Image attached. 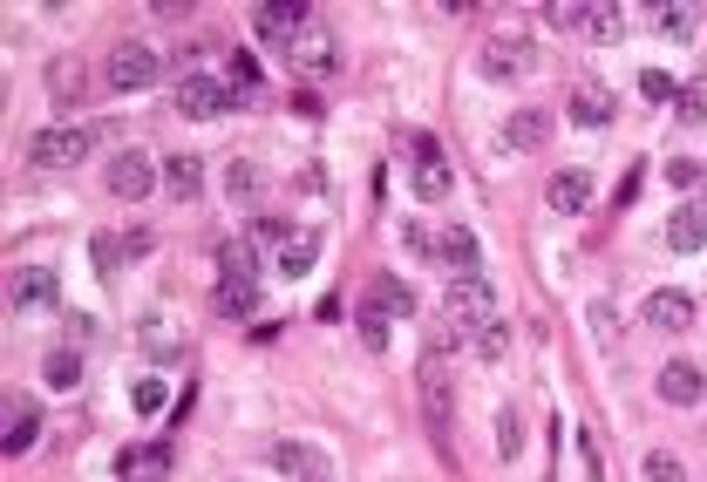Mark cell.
<instances>
[{
	"label": "cell",
	"mask_w": 707,
	"mask_h": 482,
	"mask_svg": "<svg viewBox=\"0 0 707 482\" xmlns=\"http://www.w3.org/2000/svg\"><path fill=\"white\" fill-rule=\"evenodd\" d=\"M313 259H320V238H293V245L280 252V272H293V278H300Z\"/></svg>",
	"instance_id": "1f68e13d"
},
{
	"label": "cell",
	"mask_w": 707,
	"mask_h": 482,
	"mask_svg": "<svg viewBox=\"0 0 707 482\" xmlns=\"http://www.w3.org/2000/svg\"><path fill=\"white\" fill-rule=\"evenodd\" d=\"M374 306H381V313H402V319H415V293L402 286V278H374Z\"/></svg>",
	"instance_id": "f546056e"
},
{
	"label": "cell",
	"mask_w": 707,
	"mask_h": 482,
	"mask_svg": "<svg viewBox=\"0 0 707 482\" xmlns=\"http://www.w3.org/2000/svg\"><path fill=\"white\" fill-rule=\"evenodd\" d=\"M531 68H537V55H531V42H518V34L483 42V75H490V83H524Z\"/></svg>",
	"instance_id": "8992f818"
},
{
	"label": "cell",
	"mask_w": 707,
	"mask_h": 482,
	"mask_svg": "<svg viewBox=\"0 0 707 482\" xmlns=\"http://www.w3.org/2000/svg\"><path fill=\"white\" fill-rule=\"evenodd\" d=\"M653 21H660V34H674V42L694 34V8H653Z\"/></svg>",
	"instance_id": "836d02e7"
},
{
	"label": "cell",
	"mask_w": 707,
	"mask_h": 482,
	"mask_svg": "<svg viewBox=\"0 0 707 482\" xmlns=\"http://www.w3.org/2000/svg\"><path fill=\"white\" fill-rule=\"evenodd\" d=\"M503 347H510V319H490V327L469 333V353L477 360H503Z\"/></svg>",
	"instance_id": "83f0119b"
},
{
	"label": "cell",
	"mask_w": 707,
	"mask_h": 482,
	"mask_svg": "<svg viewBox=\"0 0 707 482\" xmlns=\"http://www.w3.org/2000/svg\"><path fill=\"white\" fill-rule=\"evenodd\" d=\"M252 238H265V245H280V252L293 245V231H286V218H259V224H252Z\"/></svg>",
	"instance_id": "ab89813d"
},
{
	"label": "cell",
	"mask_w": 707,
	"mask_h": 482,
	"mask_svg": "<svg viewBox=\"0 0 707 482\" xmlns=\"http://www.w3.org/2000/svg\"><path fill=\"white\" fill-rule=\"evenodd\" d=\"M143 347H150V353H177V347H184V327L156 313V319H143Z\"/></svg>",
	"instance_id": "f1b7e54d"
},
{
	"label": "cell",
	"mask_w": 707,
	"mask_h": 482,
	"mask_svg": "<svg viewBox=\"0 0 707 482\" xmlns=\"http://www.w3.org/2000/svg\"><path fill=\"white\" fill-rule=\"evenodd\" d=\"M402 245H409V252H415V259H428V252H436V238H428V231H422V224H402Z\"/></svg>",
	"instance_id": "b9f144b4"
},
{
	"label": "cell",
	"mask_w": 707,
	"mask_h": 482,
	"mask_svg": "<svg viewBox=\"0 0 707 482\" xmlns=\"http://www.w3.org/2000/svg\"><path fill=\"white\" fill-rule=\"evenodd\" d=\"M218 272H225V278H259V252H252V238H231V245L218 252Z\"/></svg>",
	"instance_id": "4316f807"
},
{
	"label": "cell",
	"mask_w": 707,
	"mask_h": 482,
	"mask_svg": "<svg viewBox=\"0 0 707 482\" xmlns=\"http://www.w3.org/2000/svg\"><path fill=\"white\" fill-rule=\"evenodd\" d=\"M259 83H265V68L252 62V48H239V55H231V83H225V96H231V109H252V96H259Z\"/></svg>",
	"instance_id": "ac0fdd59"
},
{
	"label": "cell",
	"mask_w": 707,
	"mask_h": 482,
	"mask_svg": "<svg viewBox=\"0 0 707 482\" xmlns=\"http://www.w3.org/2000/svg\"><path fill=\"white\" fill-rule=\"evenodd\" d=\"M544 136H552V116H544V109H518V116L503 123V143H510V150H544Z\"/></svg>",
	"instance_id": "e0dca14e"
},
{
	"label": "cell",
	"mask_w": 707,
	"mask_h": 482,
	"mask_svg": "<svg viewBox=\"0 0 707 482\" xmlns=\"http://www.w3.org/2000/svg\"><path fill=\"white\" fill-rule=\"evenodd\" d=\"M150 245H156V238H150V231H130V238H123V259H143Z\"/></svg>",
	"instance_id": "f6af8a7d"
},
{
	"label": "cell",
	"mask_w": 707,
	"mask_h": 482,
	"mask_svg": "<svg viewBox=\"0 0 707 482\" xmlns=\"http://www.w3.org/2000/svg\"><path fill=\"white\" fill-rule=\"evenodd\" d=\"M436 259H443V265H449L456 278H469V272H477V265H483V245H477V238H469L463 224H449V231L436 238Z\"/></svg>",
	"instance_id": "5bb4252c"
},
{
	"label": "cell",
	"mask_w": 707,
	"mask_h": 482,
	"mask_svg": "<svg viewBox=\"0 0 707 482\" xmlns=\"http://www.w3.org/2000/svg\"><path fill=\"white\" fill-rule=\"evenodd\" d=\"M96 143V130H34L28 136V156L34 164H48V171H68V164H83Z\"/></svg>",
	"instance_id": "5b68a950"
},
{
	"label": "cell",
	"mask_w": 707,
	"mask_h": 482,
	"mask_svg": "<svg viewBox=\"0 0 707 482\" xmlns=\"http://www.w3.org/2000/svg\"><path fill=\"white\" fill-rule=\"evenodd\" d=\"M109 190H116V197H130V205H137V197H150V190H156V164H150L143 150H123V156H109Z\"/></svg>",
	"instance_id": "ba28073f"
},
{
	"label": "cell",
	"mask_w": 707,
	"mask_h": 482,
	"mask_svg": "<svg viewBox=\"0 0 707 482\" xmlns=\"http://www.w3.org/2000/svg\"><path fill=\"white\" fill-rule=\"evenodd\" d=\"M164 184H171V197L191 205V197L205 190V164H198V156H164Z\"/></svg>",
	"instance_id": "44dd1931"
},
{
	"label": "cell",
	"mask_w": 707,
	"mask_h": 482,
	"mask_svg": "<svg viewBox=\"0 0 707 482\" xmlns=\"http://www.w3.org/2000/svg\"><path fill=\"white\" fill-rule=\"evenodd\" d=\"M177 109H184V116H198V123H205V116L231 109V96H225V83H211V75H198V68H191L184 83H177Z\"/></svg>",
	"instance_id": "9c48e42d"
},
{
	"label": "cell",
	"mask_w": 707,
	"mask_h": 482,
	"mask_svg": "<svg viewBox=\"0 0 707 482\" xmlns=\"http://www.w3.org/2000/svg\"><path fill=\"white\" fill-rule=\"evenodd\" d=\"M409 184L422 205H436V197H449V164H443V143L436 136H409Z\"/></svg>",
	"instance_id": "3957f363"
},
{
	"label": "cell",
	"mask_w": 707,
	"mask_h": 482,
	"mask_svg": "<svg viewBox=\"0 0 707 482\" xmlns=\"http://www.w3.org/2000/svg\"><path fill=\"white\" fill-rule=\"evenodd\" d=\"M130 401H137V415H156V408H164V381H156V374H143V381L130 387Z\"/></svg>",
	"instance_id": "e575fe53"
},
{
	"label": "cell",
	"mask_w": 707,
	"mask_h": 482,
	"mask_svg": "<svg viewBox=\"0 0 707 482\" xmlns=\"http://www.w3.org/2000/svg\"><path fill=\"white\" fill-rule=\"evenodd\" d=\"M293 62L300 68H334V42H327V28H300V42H293Z\"/></svg>",
	"instance_id": "603a6c76"
},
{
	"label": "cell",
	"mask_w": 707,
	"mask_h": 482,
	"mask_svg": "<svg viewBox=\"0 0 707 482\" xmlns=\"http://www.w3.org/2000/svg\"><path fill=\"white\" fill-rule=\"evenodd\" d=\"M552 21H558V28H578V34H585V8H572V0H558V8H552Z\"/></svg>",
	"instance_id": "ee69618b"
},
{
	"label": "cell",
	"mask_w": 707,
	"mask_h": 482,
	"mask_svg": "<svg viewBox=\"0 0 707 482\" xmlns=\"http://www.w3.org/2000/svg\"><path fill=\"white\" fill-rule=\"evenodd\" d=\"M626 28H633L626 8H585V34H592V42H619Z\"/></svg>",
	"instance_id": "484cf974"
},
{
	"label": "cell",
	"mask_w": 707,
	"mask_h": 482,
	"mask_svg": "<svg viewBox=\"0 0 707 482\" xmlns=\"http://www.w3.org/2000/svg\"><path fill=\"white\" fill-rule=\"evenodd\" d=\"M640 96L666 102V96H681V89H674V75H660V68H646V75H640Z\"/></svg>",
	"instance_id": "f35d334b"
},
{
	"label": "cell",
	"mask_w": 707,
	"mask_h": 482,
	"mask_svg": "<svg viewBox=\"0 0 707 482\" xmlns=\"http://www.w3.org/2000/svg\"><path fill=\"white\" fill-rule=\"evenodd\" d=\"M612 116H619V102H612V89H606V83H578V89H572V123L606 130Z\"/></svg>",
	"instance_id": "8fae6325"
},
{
	"label": "cell",
	"mask_w": 707,
	"mask_h": 482,
	"mask_svg": "<svg viewBox=\"0 0 707 482\" xmlns=\"http://www.w3.org/2000/svg\"><path fill=\"white\" fill-rule=\"evenodd\" d=\"M34 435H42V408L14 401V408H8V435H0V449H8V456H28V449H34Z\"/></svg>",
	"instance_id": "d6986e66"
},
{
	"label": "cell",
	"mask_w": 707,
	"mask_h": 482,
	"mask_svg": "<svg viewBox=\"0 0 707 482\" xmlns=\"http://www.w3.org/2000/svg\"><path fill=\"white\" fill-rule=\"evenodd\" d=\"M42 381H48V387H62V394H68V387H75V381H83V353H75V347H55V353H48V360H42Z\"/></svg>",
	"instance_id": "cb8c5ba5"
},
{
	"label": "cell",
	"mask_w": 707,
	"mask_h": 482,
	"mask_svg": "<svg viewBox=\"0 0 707 482\" xmlns=\"http://www.w3.org/2000/svg\"><path fill=\"white\" fill-rule=\"evenodd\" d=\"M646 482H687V469H681L674 456L660 449V456H646Z\"/></svg>",
	"instance_id": "8d00e7d4"
},
{
	"label": "cell",
	"mask_w": 707,
	"mask_h": 482,
	"mask_svg": "<svg viewBox=\"0 0 707 482\" xmlns=\"http://www.w3.org/2000/svg\"><path fill=\"white\" fill-rule=\"evenodd\" d=\"M443 319L469 340L477 327H490L497 319V299H490V286H483V272H469V278H449V293H443Z\"/></svg>",
	"instance_id": "7a4b0ae2"
},
{
	"label": "cell",
	"mask_w": 707,
	"mask_h": 482,
	"mask_svg": "<svg viewBox=\"0 0 707 482\" xmlns=\"http://www.w3.org/2000/svg\"><path fill=\"white\" fill-rule=\"evenodd\" d=\"M666 238H674L681 252H700V245H707V211H694V205H687V211H674V224H666Z\"/></svg>",
	"instance_id": "d4e9b609"
},
{
	"label": "cell",
	"mask_w": 707,
	"mask_h": 482,
	"mask_svg": "<svg viewBox=\"0 0 707 482\" xmlns=\"http://www.w3.org/2000/svg\"><path fill=\"white\" fill-rule=\"evenodd\" d=\"M707 177V164H687V156H674V164H666V184H681V190H694Z\"/></svg>",
	"instance_id": "74e56055"
},
{
	"label": "cell",
	"mask_w": 707,
	"mask_h": 482,
	"mask_svg": "<svg viewBox=\"0 0 707 482\" xmlns=\"http://www.w3.org/2000/svg\"><path fill=\"white\" fill-rule=\"evenodd\" d=\"M674 109H681V123H707V83H687L674 96Z\"/></svg>",
	"instance_id": "d6a6232c"
},
{
	"label": "cell",
	"mask_w": 707,
	"mask_h": 482,
	"mask_svg": "<svg viewBox=\"0 0 707 482\" xmlns=\"http://www.w3.org/2000/svg\"><path fill=\"white\" fill-rule=\"evenodd\" d=\"M700 368H694V360H666V368H660V401H674V408H694V401H700Z\"/></svg>",
	"instance_id": "4fadbf2b"
},
{
	"label": "cell",
	"mask_w": 707,
	"mask_h": 482,
	"mask_svg": "<svg viewBox=\"0 0 707 482\" xmlns=\"http://www.w3.org/2000/svg\"><path fill=\"white\" fill-rule=\"evenodd\" d=\"M313 482H327V475H313Z\"/></svg>",
	"instance_id": "bcb514c9"
},
{
	"label": "cell",
	"mask_w": 707,
	"mask_h": 482,
	"mask_svg": "<svg viewBox=\"0 0 707 482\" xmlns=\"http://www.w3.org/2000/svg\"><path fill=\"white\" fill-rule=\"evenodd\" d=\"M211 306H218V319H252L259 313V278H218Z\"/></svg>",
	"instance_id": "9a60e30c"
},
{
	"label": "cell",
	"mask_w": 707,
	"mask_h": 482,
	"mask_svg": "<svg viewBox=\"0 0 707 482\" xmlns=\"http://www.w3.org/2000/svg\"><path fill=\"white\" fill-rule=\"evenodd\" d=\"M518 449H524V415H518V408H503V415H497V456H503V462H518Z\"/></svg>",
	"instance_id": "4dcf8cb0"
},
{
	"label": "cell",
	"mask_w": 707,
	"mask_h": 482,
	"mask_svg": "<svg viewBox=\"0 0 707 482\" xmlns=\"http://www.w3.org/2000/svg\"><path fill=\"white\" fill-rule=\"evenodd\" d=\"M272 462H280L286 475H300V482H313V475H327L320 449H306V441H280V449H272Z\"/></svg>",
	"instance_id": "7402d4cb"
},
{
	"label": "cell",
	"mask_w": 707,
	"mask_h": 482,
	"mask_svg": "<svg viewBox=\"0 0 707 482\" xmlns=\"http://www.w3.org/2000/svg\"><path fill=\"white\" fill-rule=\"evenodd\" d=\"M116 469H123L130 482H164L171 475V449H164V441H150V449H123Z\"/></svg>",
	"instance_id": "2e32d148"
},
{
	"label": "cell",
	"mask_w": 707,
	"mask_h": 482,
	"mask_svg": "<svg viewBox=\"0 0 707 482\" xmlns=\"http://www.w3.org/2000/svg\"><path fill=\"white\" fill-rule=\"evenodd\" d=\"M156 48H143V42H116L109 48V89H123V96H137V89H150L156 83Z\"/></svg>",
	"instance_id": "277c9868"
},
{
	"label": "cell",
	"mask_w": 707,
	"mask_h": 482,
	"mask_svg": "<svg viewBox=\"0 0 707 482\" xmlns=\"http://www.w3.org/2000/svg\"><path fill=\"white\" fill-rule=\"evenodd\" d=\"M415 394H422V421L436 435V449L449 456V428H456V381H449V360L428 347L422 368H415Z\"/></svg>",
	"instance_id": "6da1fadb"
},
{
	"label": "cell",
	"mask_w": 707,
	"mask_h": 482,
	"mask_svg": "<svg viewBox=\"0 0 707 482\" xmlns=\"http://www.w3.org/2000/svg\"><path fill=\"white\" fill-rule=\"evenodd\" d=\"M694 293H681V286H660V293H646V306H640V319L646 327H660V333H681V327H694Z\"/></svg>",
	"instance_id": "52a82bcc"
},
{
	"label": "cell",
	"mask_w": 707,
	"mask_h": 482,
	"mask_svg": "<svg viewBox=\"0 0 707 482\" xmlns=\"http://www.w3.org/2000/svg\"><path fill=\"white\" fill-rule=\"evenodd\" d=\"M361 347H368V353H381V347H388V319H381L374 306L361 313Z\"/></svg>",
	"instance_id": "d590c367"
},
{
	"label": "cell",
	"mask_w": 707,
	"mask_h": 482,
	"mask_svg": "<svg viewBox=\"0 0 707 482\" xmlns=\"http://www.w3.org/2000/svg\"><path fill=\"white\" fill-rule=\"evenodd\" d=\"M62 299V278L48 272V265H28L21 278H14V313H42V306H55Z\"/></svg>",
	"instance_id": "30bf717a"
},
{
	"label": "cell",
	"mask_w": 707,
	"mask_h": 482,
	"mask_svg": "<svg viewBox=\"0 0 707 482\" xmlns=\"http://www.w3.org/2000/svg\"><path fill=\"white\" fill-rule=\"evenodd\" d=\"M592 327H599V340H606V347L619 340V319H612V306H592Z\"/></svg>",
	"instance_id": "7bdbcfd3"
},
{
	"label": "cell",
	"mask_w": 707,
	"mask_h": 482,
	"mask_svg": "<svg viewBox=\"0 0 707 482\" xmlns=\"http://www.w3.org/2000/svg\"><path fill=\"white\" fill-rule=\"evenodd\" d=\"M544 205L565 211V218H578L585 205H592V177H585V171H558L552 184H544Z\"/></svg>",
	"instance_id": "7c38bea8"
},
{
	"label": "cell",
	"mask_w": 707,
	"mask_h": 482,
	"mask_svg": "<svg viewBox=\"0 0 707 482\" xmlns=\"http://www.w3.org/2000/svg\"><path fill=\"white\" fill-rule=\"evenodd\" d=\"M252 28L265 34V42H286V48H293V42H300V28H306V8H259V14H252Z\"/></svg>",
	"instance_id": "ffe728a7"
},
{
	"label": "cell",
	"mask_w": 707,
	"mask_h": 482,
	"mask_svg": "<svg viewBox=\"0 0 707 482\" xmlns=\"http://www.w3.org/2000/svg\"><path fill=\"white\" fill-rule=\"evenodd\" d=\"M252 190H259V171L239 156V164H231V197H252Z\"/></svg>",
	"instance_id": "60d3db41"
}]
</instances>
